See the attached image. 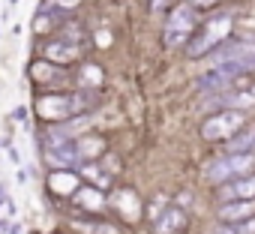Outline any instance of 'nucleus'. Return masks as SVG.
Segmentation results:
<instances>
[{
  "mask_svg": "<svg viewBox=\"0 0 255 234\" xmlns=\"http://www.w3.org/2000/svg\"><path fill=\"white\" fill-rule=\"evenodd\" d=\"M114 204H117V210L126 219H138V198H135L132 189H117L114 192Z\"/></svg>",
  "mask_w": 255,
  "mask_h": 234,
  "instance_id": "4468645a",
  "label": "nucleus"
},
{
  "mask_svg": "<svg viewBox=\"0 0 255 234\" xmlns=\"http://www.w3.org/2000/svg\"><path fill=\"white\" fill-rule=\"evenodd\" d=\"M75 228L84 231V234H117L114 225H105V222H78L75 219Z\"/></svg>",
  "mask_w": 255,
  "mask_h": 234,
  "instance_id": "a211bd4d",
  "label": "nucleus"
},
{
  "mask_svg": "<svg viewBox=\"0 0 255 234\" xmlns=\"http://www.w3.org/2000/svg\"><path fill=\"white\" fill-rule=\"evenodd\" d=\"M102 150H105L102 138H81V141H75V153H78V162H81V159H93V156H99Z\"/></svg>",
  "mask_w": 255,
  "mask_h": 234,
  "instance_id": "f3484780",
  "label": "nucleus"
},
{
  "mask_svg": "<svg viewBox=\"0 0 255 234\" xmlns=\"http://www.w3.org/2000/svg\"><path fill=\"white\" fill-rule=\"evenodd\" d=\"M90 123H93V117H87V114H78V117H72V120L54 123V126H48V141H45V144H63V141H69L72 135L84 132Z\"/></svg>",
  "mask_w": 255,
  "mask_h": 234,
  "instance_id": "0eeeda50",
  "label": "nucleus"
},
{
  "mask_svg": "<svg viewBox=\"0 0 255 234\" xmlns=\"http://www.w3.org/2000/svg\"><path fill=\"white\" fill-rule=\"evenodd\" d=\"M96 42H99V45H108V42H111V33H96Z\"/></svg>",
  "mask_w": 255,
  "mask_h": 234,
  "instance_id": "393cba45",
  "label": "nucleus"
},
{
  "mask_svg": "<svg viewBox=\"0 0 255 234\" xmlns=\"http://www.w3.org/2000/svg\"><path fill=\"white\" fill-rule=\"evenodd\" d=\"M252 165H255V156H252V153H228V156L210 162V165L204 168V177H207L210 183H228V180L246 174Z\"/></svg>",
  "mask_w": 255,
  "mask_h": 234,
  "instance_id": "f03ea898",
  "label": "nucleus"
},
{
  "mask_svg": "<svg viewBox=\"0 0 255 234\" xmlns=\"http://www.w3.org/2000/svg\"><path fill=\"white\" fill-rule=\"evenodd\" d=\"M48 186H51V192H57V195H72V189H78V174L69 171V168L54 171V174L48 177Z\"/></svg>",
  "mask_w": 255,
  "mask_h": 234,
  "instance_id": "ddd939ff",
  "label": "nucleus"
},
{
  "mask_svg": "<svg viewBox=\"0 0 255 234\" xmlns=\"http://www.w3.org/2000/svg\"><path fill=\"white\" fill-rule=\"evenodd\" d=\"M6 153H9V162H12V165H15V168H18V165H21V153H18V150H15V147H12V144H9V147H6Z\"/></svg>",
  "mask_w": 255,
  "mask_h": 234,
  "instance_id": "5701e85b",
  "label": "nucleus"
},
{
  "mask_svg": "<svg viewBox=\"0 0 255 234\" xmlns=\"http://www.w3.org/2000/svg\"><path fill=\"white\" fill-rule=\"evenodd\" d=\"M210 105H219V108H234V111L252 108V105H255V87H243V90H222V93H213Z\"/></svg>",
  "mask_w": 255,
  "mask_h": 234,
  "instance_id": "6e6552de",
  "label": "nucleus"
},
{
  "mask_svg": "<svg viewBox=\"0 0 255 234\" xmlns=\"http://www.w3.org/2000/svg\"><path fill=\"white\" fill-rule=\"evenodd\" d=\"M192 30H195V12H192V6L171 9V15L165 21V45H171V48L186 45L189 36H192Z\"/></svg>",
  "mask_w": 255,
  "mask_h": 234,
  "instance_id": "7ed1b4c3",
  "label": "nucleus"
},
{
  "mask_svg": "<svg viewBox=\"0 0 255 234\" xmlns=\"http://www.w3.org/2000/svg\"><path fill=\"white\" fill-rule=\"evenodd\" d=\"M237 60H255V42H249V39L228 42V45H222V48H216V51L210 54L207 66H210V69H219V66L237 63Z\"/></svg>",
  "mask_w": 255,
  "mask_h": 234,
  "instance_id": "423d86ee",
  "label": "nucleus"
},
{
  "mask_svg": "<svg viewBox=\"0 0 255 234\" xmlns=\"http://www.w3.org/2000/svg\"><path fill=\"white\" fill-rule=\"evenodd\" d=\"M75 108H84L81 96H75V99H69V96H39L36 99V114L45 117V120H57V117L66 120V117H72Z\"/></svg>",
  "mask_w": 255,
  "mask_h": 234,
  "instance_id": "39448f33",
  "label": "nucleus"
},
{
  "mask_svg": "<svg viewBox=\"0 0 255 234\" xmlns=\"http://www.w3.org/2000/svg\"><path fill=\"white\" fill-rule=\"evenodd\" d=\"M45 57L66 63V60H75V57H78V48H75L72 42H51V45H45Z\"/></svg>",
  "mask_w": 255,
  "mask_h": 234,
  "instance_id": "dca6fc26",
  "label": "nucleus"
},
{
  "mask_svg": "<svg viewBox=\"0 0 255 234\" xmlns=\"http://www.w3.org/2000/svg\"><path fill=\"white\" fill-rule=\"evenodd\" d=\"M33 78L48 81V78H51V66H48V63H33Z\"/></svg>",
  "mask_w": 255,
  "mask_h": 234,
  "instance_id": "4be33fe9",
  "label": "nucleus"
},
{
  "mask_svg": "<svg viewBox=\"0 0 255 234\" xmlns=\"http://www.w3.org/2000/svg\"><path fill=\"white\" fill-rule=\"evenodd\" d=\"M165 3H168V0H153V3H150V6H153V9H162Z\"/></svg>",
  "mask_w": 255,
  "mask_h": 234,
  "instance_id": "c85d7f7f",
  "label": "nucleus"
},
{
  "mask_svg": "<svg viewBox=\"0 0 255 234\" xmlns=\"http://www.w3.org/2000/svg\"><path fill=\"white\" fill-rule=\"evenodd\" d=\"M15 3H18V0H9V6H15Z\"/></svg>",
  "mask_w": 255,
  "mask_h": 234,
  "instance_id": "7c9ffc66",
  "label": "nucleus"
},
{
  "mask_svg": "<svg viewBox=\"0 0 255 234\" xmlns=\"http://www.w3.org/2000/svg\"><path fill=\"white\" fill-rule=\"evenodd\" d=\"M255 150V129H246L240 135H231L225 144V153H249Z\"/></svg>",
  "mask_w": 255,
  "mask_h": 234,
  "instance_id": "2eb2a0df",
  "label": "nucleus"
},
{
  "mask_svg": "<svg viewBox=\"0 0 255 234\" xmlns=\"http://www.w3.org/2000/svg\"><path fill=\"white\" fill-rule=\"evenodd\" d=\"M75 198H78V204H87V207H102L105 204V198L96 189H90V186H84V192H78Z\"/></svg>",
  "mask_w": 255,
  "mask_h": 234,
  "instance_id": "6ab92c4d",
  "label": "nucleus"
},
{
  "mask_svg": "<svg viewBox=\"0 0 255 234\" xmlns=\"http://www.w3.org/2000/svg\"><path fill=\"white\" fill-rule=\"evenodd\" d=\"M216 0H192V6H213Z\"/></svg>",
  "mask_w": 255,
  "mask_h": 234,
  "instance_id": "bb28decb",
  "label": "nucleus"
},
{
  "mask_svg": "<svg viewBox=\"0 0 255 234\" xmlns=\"http://www.w3.org/2000/svg\"><path fill=\"white\" fill-rule=\"evenodd\" d=\"M231 27H234L231 15H213L210 21H204V30L192 39V45L186 48V54H189V57H204V54H210L222 39H228Z\"/></svg>",
  "mask_w": 255,
  "mask_h": 234,
  "instance_id": "f257e3e1",
  "label": "nucleus"
},
{
  "mask_svg": "<svg viewBox=\"0 0 255 234\" xmlns=\"http://www.w3.org/2000/svg\"><path fill=\"white\" fill-rule=\"evenodd\" d=\"M240 126H243V114L234 111V108H225V111L207 117L204 126H201V135H204L207 141H219V138H231Z\"/></svg>",
  "mask_w": 255,
  "mask_h": 234,
  "instance_id": "20e7f679",
  "label": "nucleus"
},
{
  "mask_svg": "<svg viewBox=\"0 0 255 234\" xmlns=\"http://www.w3.org/2000/svg\"><path fill=\"white\" fill-rule=\"evenodd\" d=\"M219 198H222V201H252V198H255V174H252V177H237V180L222 183Z\"/></svg>",
  "mask_w": 255,
  "mask_h": 234,
  "instance_id": "1a4fd4ad",
  "label": "nucleus"
},
{
  "mask_svg": "<svg viewBox=\"0 0 255 234\" xmlns=\"http://www.w3.org/2000/svg\"><path fill=\"white\" fill-rule=\"evenodd\" d=\"M183 225H186V213L177 210V207H168V210H162L159 219H156V234H174V231H180Z\"/></svg>",
  "mask_w": 255,
  "mask_h": 234,
  "instance_id": "f8f14e48",
  "label": "nucleus"
},
{
  "mask_svg": "<svg viewBox=\"0 0 255 234\" xmlns=\"http://www.w3.org/2000/svg\"><path fill=\"white\" fill-rule=\"evenodd\" d=\"M84 177H90V180H96L99 186H108V183H111V177H108V171H102L99 165H84Z\"/></svg>",
  "mask_w": 255,
  "mask_h": 234,
  "instance_id": "aec40b11",
  "label": "nucleus"
},
{
  "mask_svg": "<svg viewBox=\"0 0 255 234\" xmlns=\"http://www.w3.org/2000/svg\"><path fill=\"white\" fill-rule=\"evenodd\" d=\"M6 234H21V225H18V222H15V225H9V228H6Z\"/></svg>",
  "mask_w": 255,
  "mask_h": 234,
  "instance_id": "cd10ccee",
  "label": "nucleus"
},
{
  "mask_svg": "<svg viewBox=\"0 0 255 234\" xmlns=\"http://www.w3.org/2000/svg\"><path fill=\"white\" fill-rule=\"evenodd\" d=\"M81 84H99L102 81V72H99V66H93V63H87L84 69H81Z\"/></svg>",
  "mask_w": 255,
  "mask_h": 234,
  "instance_id": "412c9836",
  "label": "nucleus"
},
{
  "mask_svg": "<svg viewBox=\"0 0 255 234\" xmlns=\"http://www.w3.org/2000/svg\"><path fill=\"white\" fill-rule=\"evenodd\" d=\"M216 216L225 222V225H234V222H243V219H252L255 216V204L252 201H225Z\"/></svg>",
  "mask_w": 255,
  "mask_h": 234,
  "instance_id": "9b49d317",
  "label": "nucleus"
},
{
  "mask_svg": "<svg viewBox=\"0 0 255 234\" xmlns=\"http://www.w3.org/2000/svg\"><path fill=\"white\" fill-rule=\"evenodd\" d=\"M45 162L54 168H69L72 162H78L75 153V141H63V144H45Z\"/></svg>",
  "mask_w": 255,
  "mask_h": 234,
  "instance_id": "9d476101",
  "label": "nucleus"
},
{
  "mask_svg": "<svg viewBox=\"0 0 255 234\" xmlns=\"http://www.w3.org/2000/svg\"><path fill=\"white\" fill-rule=\"evenodd\" d=\"M0 201H6V192H3V186H0Z\"/></svg>",
  "mask_w": 255,
  "mask_h": 234,
  "instance_id": "c756f323",
  "label": "nucleus"
},
{
  "mask_svg": "<svg viewBox=\"0 0 255 234\" xmlns=\"http://www.w3.org/2000/svg\"><path fill=\"white\" fill-rule=\"evenodd\" d=\"M15 120H18V123L27 120V105H18V108H15Z\"/></svg>",
  "mask_w": 255,
  "mask_h": 234,
  "instance_id": "b1692460",
  "label": "nucleus"
},
{
  "mask_svg": "<svg viewBox=\"0 0 255 234\" xmlns=\"http://www.w3.org/2000/svg\"><path fill=\"white\" fill-rule=\"evenodd\" d=\"M57 6H66V9H72V6H78V0H57Z\"/></svg>",
  "mask_w": 255,
  "mask_h": 234,
  "instance_id": "a878e982",
  "label": "nucleus"
}]
</instances>
